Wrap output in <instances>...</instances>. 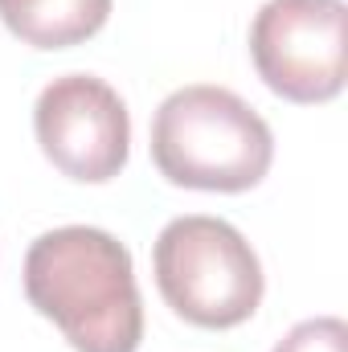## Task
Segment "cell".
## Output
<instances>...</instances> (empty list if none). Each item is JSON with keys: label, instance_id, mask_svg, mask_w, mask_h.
I'll use <instances>...</instances> for the list:
<instances>
[{"label": "cell", "instance_id": "obj_1", "mask_svg": "<svg viewBox=\"0 0 348 352\" xmlns=\"http://www.w3.org/2000/svg\"><path fill=\"white\" fill-rule=\"evenodd\" d=\"M25 295L74 352H135L144 340L131 250L107 230L62 226L41 234L25 254Z\"/></svg>", "mask_w": 348, "mask_h": 352}, {"label": "cell", "instance_id": "obj_2", "mask_svg": "<svg viewBox=\"0 0 348 352\" xmlns=\"http://www.w3.org/2000/svg\"><path fill=\"white\" fill-rule=\"evenodd\" d=\"M152 160L168 184L246 192L270 173L274 135L259 111L226 87H180L152 115Z\"/></svg>", "mask_w": 348, "mask_h": 352}, {"label": "cell", "instance_id": "obj_3", "mask_svg": "<svg viewBox=\"0 0 348 352\" xmlns=\"http://www.w3.org/2000/svg\"><path fill=\"white\" fill-rule=\"evenodd\" d=\"M152 270L164 303L184 324L238 328L262 303L266 278L250 242L221 217L188 213L160 230Z\"/></svg>", "mask_w": 348, "mask_h": 352}, {"label": "cell", "instance_id": "obj_4", "mask_svg": "<svg viewBox=\"0 0 348 352\" xmlns=\"http://www.w3.org/2000/svg\"><path fill=\"white\" fill-rule=\"evenodd\" d=\"M250 58L287 102H328L348 78L345 0H266L250 25Z\"/></svg>", "mask_w": 348, "mask_h": 352}, {"label": "cell", "instance_id": "obj_5", "mask_svg": "<svg viewBox=\"0 0 348 352\" xmlns=\"http://www.w3.org/2000/svg\"><path fill=\"white\" fill-rule=\"evenodd\" d=\"M33 131L45 160L70 180L107 184L131 156V115L94 74H62L37 94Z\"/></svg>", "mask_w": 348, "mask_h": 352}, {"label": "cell", "instance_id": "obj_6", "mask_svg": "<svg viewBox=\"0 0 348 352\" xmlns=\"http://www.w3.org/2000/svg\"><path fill=\"white\" fill-rule=\"evenodd\" d=\"M111 16V0H0V21L33 50H70L90 41Z\"/></svg>", "mask_w": 348, "mask_h": 352}, {"label": "cell", "instance_id": "obj_7", "mask_svg": "<svg viewBox=\"0 0 348 352\" xmlns=\"http://www.w3.org/2000/svg\"><path fill=\"white\" fill-rule=\"evenodd\" d=\"M274 352H348V328L340 316H316L295 324Z\"/></svg>", "mask_w": 348, "mask_h": 352}]
</instances>
